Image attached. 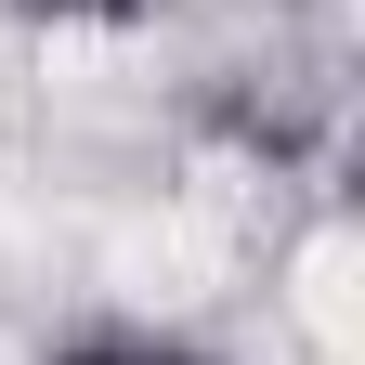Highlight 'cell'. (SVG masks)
<instances>
[{"label": "cell", "instance_id": "6da1fadb", "mask_svg": "<svg viewBox=\"0 0 365 365\" xmlns=\"http://www.w3.org/2000/svg\"><path fill=\"white\" fill-rule=\"evenodd\" d=\"M39 365H222V352H196V339H66Z\"/></svg>", "mask_w": 365, "mask_h": 365}]
</instances>
